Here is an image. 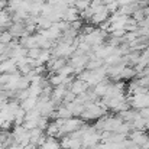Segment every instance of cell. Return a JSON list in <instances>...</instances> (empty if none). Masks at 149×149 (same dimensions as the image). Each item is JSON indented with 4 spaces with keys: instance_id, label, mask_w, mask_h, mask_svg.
Wrapping results in <instances>:
<instances>
[{
    "instance_id": "cell-6",
    "label": "cell",
    "mask_w": 149,
    "mask_h": 149,
    "mask_svg": "<svg viewBox=\"0 0 149 149\" xmlns=\"http://www.w3.org/2000/svg\"><path fill=\"white\" fill-rule=\"evenodd\" d=\"M101 67H104V59H101V58H97V56H94V58H91V59L88 61V64H87L86 70L94 71V70H99V68H101Z\"/></svg>"
},
{
    "instance_id": "cell-8",
    "label": "cell",
    "mask_w": 149,
    "mask_h": 149,
    "mask_svg": "<svg viewBox=\"0 0 149 149\" xmlns=\"http://www.w3.org/2000/svg\"><path fill=\"white\" fill-rule=\"evenodd\" d=\"M39 149H61V145H59V141H58L56 138H49V136H48L47 142Z\"/></svg>"
},
{
    "instance_id": "cell-17",
    "label": "cell",
    "mask_w": 149,
    "mask_h": 149,
    "mask_svg": "<svg viewBox=\"0 0 149 149\" xmlns=\"http://www.w3.org/2000/svg\"><path fill=\"white\" fill-rule=\"evenodd\" d=\"M23 149H38L36 146H33V145H28L26 148H23Z\"/></svg>"
},
{
    "instance_id": "cell-10",
    "label": "cell",
    "mask_w": 149,
    "mask_h": 149,
    "mask_svg": "<svg viewBox=\"0 0 149 149\" xmlns=\"http://www.w3.org/2000/svg\"><path fill=\"white\" fill-rule=\"evenodd\" d=\"M132 17L138 22V23H141V22H143L145 19H146V12H145V9H142V7H139L133 15H132Z\"/></svg>"
},
{
    "instance_id": "cell-11",
    "label": "cell",
    "mask_w": 149,
    "mask_h": 149,
    "mask_svg": "<svg viewBox=\"0 0 149 149\" xmlns=\"http://www.w3.org/2000/svg\"><path fill=\"white\" fill-rule=\"evenodd\" d=\"M90 4H91V1L90 0H77L75 1V9L81 13V12H84V10H87L88 7H90Z\"/></svg>"
},
{
    "instance_id": "cell-5",
    "label": "cell",
    "mask_w": 149,
    "mask_h": 149,
    "mask_svg": "<svg viewBox=\"0 0 149 149\" xmlns=\"http://www.w3.org/2000/svg\"><path fill=\"white\" fill-rule=\"evenodd\" d=\"M36 104H38V99H36V97H29V99L23 100V101L20 103V107H22L26 113H29V111L35 110Z\"/></svg>"
},
{
    "instance_id": "cell-7",
    "label": "cell",
    "mask_w": 149,
    "mask_h": 149,
    "mask_svg": "<svg viewBox=\"0 0 149 149\" xmlns=\"http://www.w3.org/2000/svg\"><path fill=\"white\" fill-rule=\"evenodd\" d=\"M136 75H138V72L133 67H125L123 71L120 72V80H132Z\"/></svg>"
},
{
    "instance_id": "cell-16",
    "label": "cell",
    "mask_w": 149,
    "mask_h": 149,
    "mask_svg": "<svg viewBox=\"0 0 149 149\" xmlns=\"http://www.w3.org/2000/svg\"><path fill=\"white\" fill-rule=\"evenodd\" d=\"M103 1V4H110V3H113V1H117V0H101Z\"/></svg>"
},
{
    "instance_id": "cell-13",
    "label": "cell",
    "mask_w": 149,
    "mask_h": 149,
    "mask_svg": "<svg viewBox=\"0 0 149 149\" xmlns=\"http://www.w3.org/2000/svg\"><path fill=\"white\" fill-rule=\"evenodd\" d=\"M49 119L48 117H44V116H41L39 117V120H38V129H41V130H47L48 129V126H49Z\"/></svg>"
},
{
    "instance_id": "cell-3",
    "label": "cell",
    "mask_w": 149,
    "mask_h": 149,
    "mask_svg": "<svg viewBox=\"0 0 149 149\" xmlns=\"http://www.w3.org/2000/svg\"><path fill=\"white\" fill-rule=\"evenodd\" d=\"M88 88H90V86L86 83V81H83V80H74L72 83H71V86H70V91H72L75 96H81V94H84L86 91H88Z\"/></svg>"
},
{
    "instance_id": "cell-2",
    "label": "cell",
    "mask_w": 149,
    "mask_h": 149,
    "mask_svg": "<svg viewBox=\"0 0 149 149\" xmlns=\"http://www.w3.org/2000/svg\"><path fill=\"white\" fill-rule=\"evenodd\" d=\"M127 138H129L136 146H139V148H143L149 142V136L145 133V130H133V132L129 133Z\"/></svg>"
},
{
    "instance_id": "cell-18",
    "label": "cell",
    "mask_w": 149,
    "mask_h": 149,
    "mask_svg": "<svg viewBox=\"0 0 149 149\" xmlns=\"http://www.w3.org/2000/svg\"><path fill=\"white\" fill-rule=\"evenodd\" d=\"M146 130H148V132H149V126H146Z\"/></svg>"
},
{
    "instance_id": "cell-9",
    "label": "cell",
    "mask_w": 149,
    "mask_h": 149,
    "mask_svg": "<svg viewBox=\"0 0 149 149\" xmlns=\"http://www.w3.org/2000/svg\"><path fill=\"white\" fill-rule=\"evenodd\" d=\"M64 81H65V77H62L59 74H52L49 77V84L52 87H58V86L64 84Z\"/></svg>"
},
{
    "instance_id": "cell-15",
    "label": "cell",
    "mask_w": 149,
    "mask_h": 149,
    "mask_svg": "<svg viewBox=\"0 0 149 149\" xmlns=\"http://www.w3.org/2000/svg\"><path fill=\"white\" fill-rule=\"evenodd\" d=\"M93 149H106V143H103V142H100L99 145H97L96 148H93Z\"/></svg>"
},
{
    "instance_id": "cell-19",
    "label": "cell",
    "mask_w": 149,
    "mask_h": 149,
    "mask_svg": "<svg viewBox=\"0 0 149 149\" xmlns=\"http://www.w3.org/2000/svg\"><path fill=\"white\" fill-rule=\"evenodd\" d=\"M90 1H99V0H90Z\"/></svg>"
},
{
    "instance_id": "cell-4",
    "label": "cell",
    "mask_w": 149,
    "mask_h": 149,
    "mask_svg": "<svg viewBox=\"0 0 149 149\" xmlns=\"http://www.w3.org/2000/svg\"><path fill=\"white\" fill-rule=\"evenodd\" d=\"M62 20H65V22H68V23L71 25L72 22L80 20V12H78L75 7H68L67 12H65L64 16H62Z\"/></svg>"
},
{
    "instance_id": "cell-1",
    "label": "cell",
    "mask_w": 149,
    "mask_h": 149,
    "mask_svg": "<svg viewBox=\"0 0 149 149\" xmlns=\"http://www.w3.org/2000/svg\"><path fill=\"white\" fill-rule=\"evenodd\" d=\"M84 126V120L83 119H75V117H71V119H67L59 130V135H58V139L67 136V135H71L77 130H80L81 127Z\"/></svg>"
},
{
    "instance_id": "cell-12",
    "label": "cell",
    "mask_w": 149,
    "mask_h": 149,
    "mask_svg": "<svg viewBox=\"0 0 149 149\" xmlns=\"http://www.w3.org/2000/svg\"><path fill=\"white\" fill-rule=\"evenodd\" d=\"M41 52H42V49H41L39 47L31 48V49H28V58H31V59H38L39 55H41Z\"/></svg>"
},
{
    "instance_id": "cell-14",
    "label": "cell",
    "mask_w": 149,
    "mask_h": 149,
    "mask_svg": "<svg viewBox=\"0 0 149 149\" xmlns=\"http://www.w3.org/2000/svg\"><path fill=\"white\" fill-rule=\"evenodd\" d=\"M139 114H141L143 119H149V107H143L142 110H139Z\"/></svg>"
}]
</instances>
